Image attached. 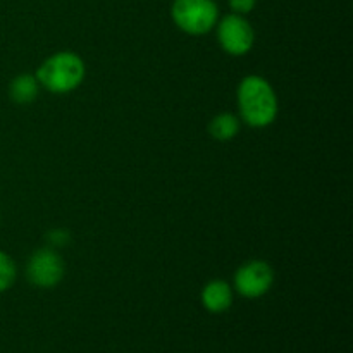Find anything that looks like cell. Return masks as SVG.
Instances as JSON below:
<instances>
[{
    "label": "cell",
    "mask_w": 353,
    "mask_h": 353,
    "mask_svg": "<svg viewBox=\"0 0 353 353\" xmlns=\"http://www.w3.org/2000/svg\"><path fill=\"white\" fill-rule=\"evenodd\" d=\"M40 88L41 86L38 83L37 76L24 72V74L16 76L12 79V83L9 86V95L14 102L19 103V105H24V103H31L37 99L38 93H40Z\"/></svg>",
    "instance_id": "obj_8"
},
{
    "label": "cell",
    "mask_w": 353,
    "mask_h": 353,
    "mask_svg": "<svg viewBox=\"0 0 353 353\" xmlns=\"http://www.w3.org/2000/svg\"><path fill=\"white\" fill-rule=\"evenodd\" d=\"M234 290L224 279H212L202 290V303L212 314H223L233 305Z\"/></svg>",
    "instance_id": "obj_7"
},
{
    "label": "cell",
    "mask_w": 353,
    "mask_h": 353,
    "mask_svg": "<svg viewBox=\"0 0 353 353\" xmlns=\"http://www.w3.org/2000/svg\"><path fill=\"white\" fill-rule=\"evenodd\" d=\"M238 117L250 128H268L276 121L279 100L276 90L264 76L248 74L236 90Z\"/></svg>",
    "instance_id": "obj_1"
},
{
    "label": "cell",
    "mask_w": 353,
    "mask_h": 353,
    "mask_svg": "<svg viewBox=\"0 0 353 353\" xmlns=\"http://www.w3.org/2000/svg\"><path fill=\"white\" fill-rule=\"evenodd\" d=\"M34 76L43 90L55 95H65L81 86L86 76V65L74 52H55L41 62Z\"/></svg>",
    "instance_id": "obj_2"
},
{
    "label": "cell",
    "mask_w": 353,
    "mask_h": 353,
    "mask_svg": "<svg viewBox=\"0 0 353 353\" xmlns=\"http://www.w3.org/2000/svg\"><path fill=\"white\" fill-rule=\"evenodd\" d=\"M230 2L231 10L234 14H240V16H247L257 6V0H228Z\"/></svg>",
    "instance_id": "obj_12"
},
{
    "label": "cell",
    "mask_w": 353,
    "mask_h": 353,
    "mask_svg": "<svg viewBox=\"0 0 353 353\" xmlns=\"http://www.w3.org/2000/svg\"><path fill=\"white\" fill-rule=\"evenodd\" d=\"M274 285V269L271 264L261 259L245 262L234 272L233 290L243 299L254 300L264 296Z\"/></svg>",
    "instance_id": "obj_6"
},
{
    "label": "cell",
    "mask_w": 353,
    "mask_h": 353,
    "mask_svg": "<svg viewBox=\"0 0 353 353\" xmlns=\"http://www.w3.org/2000/svg\"><path fill=\"white\" fill-rule=\"evenodd\" d=\"M217 41L226 54L233 57L247 55L255 45V31L250 21L240 14H228L217 21Z\"/></svg>",
    "instance_id": "obj_4"
},
{
    "label": "cell",
    "mask_w": 353,
    "mask_h": 353,
    "mask_svg": "<svg viewBox=\"0 0 353 353\" xmlns=\"http://www.w3.org/2000/svg\"><path fill=\"white\" fill-rule=\"evenodd\" d=\"M64 274L65 264L55 248L41 247L28 259L26 278L37 288H55L64 279Z\"/></svg>",
    "instance_id": "obj_5"
},
{
    "label": "cell",
    "mask_w": 353,
    "mask_h": 353,
    "mask_svg": "<svg viewBox=\"0 0 353 353\" xmlns=\"http://www.w3.org/2000/svg\"><path fill=\"white\" fill-rule=\"evenodd\" d=\"M17 278L16 262L9 254L0 250V293L7 292Z\"/></svg>",
    "instance_id": "obj_10"
},
{
    "label": "cell",
    "mask_w": 353,
    "mask_h": 353,
    "mask_svg": "<svg viewBox=\"0 0 353 353\" xmlns=\"http://www.w3.org/2000/svg\"><path fill=\"white\" fill-rule=\"evenodd\" d=\"M47 241L48 247L52 248L65 247L71 241V234H69L68 230H52L47 233Z\"/></svg>",
    "instance_id": "obj_11"
},
{
    "label": "cell",
    "mask_w": 353,
    "mask_h": 353,
    "mask_svg": "<svg viewBox=\"0 0 353 353\" xmlns=\"http://www.w3.org/2000/svg\"><path fill=\"white\" fill-rule=\"evenodd\" d=\"M171 17L183 33L202 37L216 28L219 9L216 0H174Z\"/></svg>",
    "instance_id": "obj_3"
},
{
    "label": "cell",
    "mask_w": 353,
    "mask_h": 353,
    "mask_svg": "<svg viewBox=\"0 0 353 353\" xmlns=\"http://www.w3.org/2000/svg\"><path fill=\"white\" fill-rule=\"evenodd\" d=\"M241 130V119L236 114L221 112L212 117L209 124V133L217 141H230L236 138Z\"/></svg>",
    "instance_id": "obj_9"
}]
</instances>
